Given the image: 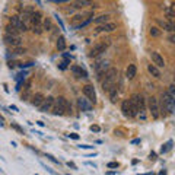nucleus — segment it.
<instances>
[{
    "instance_id": "nucleus-1",
    "label": "nucleus",
    "mask_w": 175,
    "mask_h": 175,
    "mask_svg": "<svg viewBox=\"0 0 175 175\" xmlns=\"http://www.w3.org/2000/svg\"><path fill=\"white\" fill-rule=\"evenodd\" d=\"M105 77L102 81V90L104 92H108L113 86H115V82H117V77H118V70L115 67H108V70L104 73Z\"/></svg>"
},
{
    "instance_id": "nucleus-2",
    "label": "nucleus",
    "mask_w": 175,
    "mask_h": 175,
    "mask_svg": "<svg viewBox=\"0 0 175 175\" xmlns=\"http://www.w3.org/2000/svg\"><path fill=\"white\" fill-rule=\"evenodd\" d=\"M162 104L165 105L168 114L174 113V96H172L169 92H163V94H162Z\"/></svg>"
},
{
    "instance_id": "nucleus-3",
    "label": "nucleus",
    "mask_w": 175,
    "mask_h": 175,
    "mask_svg": "<svg viewBox=\"0 0 175 175\" xmlns=\"http://www.w3.org/2000/svg\"><path fill=\"white\" fill-rule=\"evenodd\" d=\"M147 105H149V111H150L152 117H153V118H159V115H161V114H159V102H158L156 98H155V96H150Z\"/></svg>"
},
{
    "instance_id": "nucleus-4",
    "label": "nucleus",
    "mask_w": 175,
    "mask_h": 175,
    "mask_svg": "<svg viewBox=\"0 0 175 175\" xmlns=\"http://www.w3.org/2000/svg\"><path fill=\"white\" fill-rule=\"evenodd\" d=\"M54 105L58 107L60 109H63V113H70V104L69 101L64 98V96H58V98H54Z\"/></svg>"
},
{
    "instance_id": "nucleus-5",
    "label": "nucleus",
    "mask_w": 175,
    "mask_h": 175,
    "mask_svg": "<svg viewBox=\"0 0 175 175\" xmlns=\"http://www.w3.org/2000/svg\"><path fill=\"white\" fill-rule=\"evenodd\" d=\"M107 47H108V43L95 44L94 47H92V50H90V53H89V57H98V56H101L102 53H105Z\"/></svg>"
},
{
    "instance_id": "nucleus-6",
    "label": "nucleus",
    "mask_w": 175,
    "mask_h": 175,
    "mask_svg": "<svg viewBox=\"0 0 175 175\" xmlns=\"http://www.w3.org/2000/svg\"><path fill=\"white\" fill-rule=\"evenodd\" d=\"M10 25H12L13 28L18 29L19 32H25V31L28 29L26 24H24V22H22V19L19 18V16H12V18H10Z\"/></svg>"
},
{
    "instance_id": "nucleus-7",
    "label": "nucleus",
    "mask_w": 175,
    "mask_h": 175,
    "mask_svg": "<svg viewBox=\"0 0 175 175\" xmlns=\"http://www.w3.org/2000/svg\"><path fill=\"white\" fill-rule=\"evenodd\" d=\"M83 95L86 96V99L89 102H94L96 101V92H95V88L92 85H85L83 86Z\"/></svg>"
},
{
    "instance_id": "nucleus-8",
    "label": "nucleus",
    "mask_w": 175,
    "mask_h": 175,
    "mask_svg": "<svg viewBox=\"0 0 175 175\" xmlns=\"http://www.w3.org/2000/svg\"><path fill=\"white\" fill-rule=\"evenodd\" d=\"M53 105H54V98H53V96H48V98H45V99L41 102V105H39V111L44 113V114L51 113Z\"/></svg>"
},
{
    "instance_id": "nucleus-9",
    "label": "nucleus",
    "mask_w": 175,
    "mask_h": 175,
    "mask_svg": "<svg viewBox=\"0 0 175 175\" xmlns=\"http://www.w3.org/2000/svg\"><path fill=\"white\" fill-rule=\"evenodd\" d=\"M150 60H152V64H155L158 69H161V67H165V60H163V57L156 51H152L150 53Z\"/></svg>"
},
{
    "instance_id": "nucleus-10",
    "label": "nucleus",
    "mask_w": 175,
    "mask_h": 175,
    "mask_svg": "<svg viewBox=\"0 0 175 175\" xmlns=\"http://www.w3.org/2000/svg\"><path fill=\"white\" fill-rule=\"evenodd\" d=\"M92 12H85V13H79V15H75L73 18H71V22H73V25H79L82 24V22H85V21H88V19H92L90 16H92Z\"/></svg>"
},
{
    "instance_id": "nucleus-11",
    "label": "nucleus",
    "mask_w": 175,
    "mask_h": 175,
    "mask_svg": "<svg viewBox=\"0 0 175 175\" xmlns=\"http://www.w3.org/2000/svg\"><path fill=\"white\" fill-rule=\"evenodd\" d=\"M130 102H131L136 108H137V111H145V101H143V96L142 95H133L131 99H130Z\"/></svg>"
},
{
    "instance_id": "nucleus-12",
    "label": "nucleus",
    "mask_w": 175,
    "mask_h": 175,
    "mask_svg": "<svg viewBox=\"0 0 175 175\" xmlns=\"http://www.w3.org/2000/svg\"><path fill=\"white\" fill-rule=\"evenodd\" d=\"M117 29V24L114 22H107V24H102V25H98V28L95 32L99 34V32H113Z\"/></svg>"
},
{
    "instance_id": "nucleus-13",
    "label": "nucleus",
    "mask_w": 175,
    "mask_h": 175,
    "mask_svg": "<svg viewBox=\"0 0 175 175\" xmlns=\"http://www.w3.org/2000/svg\"><path fill=\"white\" fill-rule=\"evenodd\" d=\"M5 41L7 45H12V48H16V47H21V37H12V35H5Z\"/></svg>"
},
{
    "instance_id": "nucleus-14",
    "label": "nucleus",
    "mask_w": 175,
    "mask_h": 175,
    "mask_svg": "<svg viewBox=\"0 0 175 175\" xmlns=\"http://www.w3.org/2000/svg\"><path fill=\"white\" fill-rule=\"evenodd\" d=\"M107 70H108V62H99L95 64V71H96V75L99 76V77L104 75Z\"/></svg>"
},
{
    "instance_id": "nucleus-15",
    "label": "nucleus",
    "mask_w": 175,
    "mask_h": 175,
    "mask_svg": "<svg viewBox=\"0 0 175 175\" xmlns=\"http://www.w3.org/2000/svg\"><path fill=\"white\" fill-rule=\"evenodd\" d=\"M121 111H123V114L126 117H134V114H133V111H131V105H130V101L128 99L123 101V104H121Z\"/></svg>"
},
{
    "instance_id": "nucleus-16",
    "label": "nucleus",
    "mask_w": 175,
    "mask_h": 175,
    "mask_svg": "<svg viewBox=\"0 0 175 175\" xmlns=\"http://www.w3.org/2000/svg\"><path fill=\"white\" fill-rule=\"evenodd\" d=\"M77 107L82 109V111H90L92 109V104L86 98H77Z\"/></svg>"
},
{
    "instance_id": "nucleus-17",
    "label": "nucleus",
    "mask_w": 175,
    "mask_h": 175,
    "mask_svg": "<svg viewBox=\"0 0 175 175\" xmlns=\"http://www.w3.org/2000/svg\"><path fill=\"white\" fill-rule=\"evenodd\" d=\"M70 70L73 71L77 77H88V71H86L83 67H81V66H71Z\"/></svg>"
},
{
    "instance_id": "nucleus-18",
    "label": "nucleus",
    "mask_w": 175,
    "mask_h": 175,
    "mask_svg": "<svg viewBox=\"0 0 175 175\" xmlns=\"http://www.w3.org/2000/svg\"><path fill=\"white\" fill-rule=\"evenodd\" d=\"M94 3H92V0H76V2H73V7L75 9H83V7H86V6H92Z\"/></svg>"
},
{
    "instance_id": "nucleus-19",
    "label": "nucleus",
    "mask_w": 175,
    "mask_h": 175,
    "mask_svg": "<svg viewBox=\"0 0 175 175\" xmlns=\"http://www.w3.org/2000/svg\"><path fill=\"white\" fill-rule=\"evenodd\" d=\"M156 22L159 26H162V28L165 29V31H168V32H172L174 31V25L169 24L168 21H165V19H156Z\"/></svg>"
},
{
    "instance_id": "nucleus-20",
    "label": "nucleus",
    "mask_w": 175,
    "mask_h": 175,
    "mask_svg": "<svg viewBox=\"0 0 175 175\" xmlns=\"http://www.w3.org/2000/svg\"><path fill=\"white\" fill-rule=\"evenodd\" d=\"M136 73H137V67H136V64H128L127 70H126V77H127L128 81H131L133 77L136 76Z\"/></svg>"
},
{
    "instance_id": "nucleus-21",
    "label": "nucleus",
    "mask_w": 175,
    "mask_h": 175,
    "mask_svg": "<svg viewBox=\"0 0 175 175\" xmlns=\"http://www.w3.org/2000/svg\"><path fill=\"white\" fill-rule=\"evenodd\" d=\"M31 22H32V25H41V22H43V15H41V12H32V15H31Z\"/></svg>"
},
{
    "instance_id": "nucleus-22",
    "label": "nucleus",
    "mask_w": 175,
    "mask_h": 175,
    "mask_svg": "<svg viewBox=\"0 0 175 175\" xmlns=\"http://www.w3.org/2000/svg\"><path fill=\"white\" fill-rule=\"evenodd\" d=\"M109 16L108 13H105V15H101V16H98V18H95V19H92L95 24L96 25H102V24H107V22H109Z\"/></svg>"
},
{
    "instance_id": "nucleus-23",
    "label": "nucleus",
    "mask_w": 175,
    "mask_h": 175,
    "mask_svg": "<svg viewBox=\"0 0 175 175\" xmlns=\"http://www.w3.org/2000/svg\"><path fill=\"white\" fill-rule=\"evenodd\" d=\"M108 94H109V101H111L113 104H115V102H117V98H118V89H117V86H113V88L108 90Z\"/></svg>"
},
{
    "instance_id": "nucleus-24",
    "label": "nucleus",
    "mask_w": 175,
    "mask_h": 175,
    "mask_svg": "<svg viewBox=\"0 0 175 175\" xmlns=\"http://www.w3.org/2000/svg\"><path fill=\"white\" fill-rule=\"evenodd\" d=\"M147 70H149V73H150L153 77H156V79L161 77V70H159L155 64H149V66H147Z\"/></svg>"
},
{
    "instance_id": "nucleus-25",
    "label": "nucleus",
    "mask_w": 175,
    "mask_h": 175,
    "mask_svg": "<svg viewBox=\"0 0 175 175\" xmlns=\"http://www.w3.org/2000/svg\"><path fill=\"white\" fill-rule=\"evenodd\" d=\"M43 101H44V96H43V95H41V94H37V95H34V96H32V101H31V102H32V105H35V107H39Z\"/></svg>"
},
{
    "instance_id": "nucleus-26",
    "label": "nucleus",
    "mask_w": 175,
    "mask_h": 175,
    "mask_svg": "<svg viewBox=\"0 0 175 175\" xmlns=\"http://www.w3.org/2000/svg\"><path fill=\"white\" fill-rule=\"evenodd\" d=\"M6 34H7V35H12V37H19V31L16 28H13L10 24L6 26Z\"/></svg>"
},
{
    "instance_id": "nucleus-27",
    "label": "nucleus",
    "mask_w": 175,
    "mask_h": 175,
    "mask_svg": "<svg viewBox=\"0 0 175 175\" xmlns=\"http://www.w3.org/2000/svg\"><path fill=\"white\" fill-rule=\"evenodd\" d=\"M57 50H58V51H64V50H66V39L63 37H60L57 39Z\"/></svg>"
},
{
    "instance_id": "nucleus-28",
    "label": "nucleus",
    "mask_w": 175,
    "mask_h": 175,
    "mask_svg": "<svg viewBox=\"0 0 175 175\" xmlns=\"http://www.w3.org/2000/svg\"><path fill=\"white\" fill-rule=\"evenodd\" d=\"M149 34H150L152 37L158 38V37H161V29L156 28V26H150V29H149Z\"/></svg>"
},
{
    "instance_id": "nucleus-29",
    "label": "nucleus",
    "mask_w": 175,
    "mask_h": 175,
    "mask_svg": "<svg viewBox=\"0 0 175 175\" xmlns=\"http://www.w3.org/2000/svg\"><path fill=\"white\" fill-rule=\"evenodd\" d=\"M41 25H43V31H50L51 29V21H50V18L44 19Z\"/></svg>"
},
{
    "instance_id": "nucleus-30",
    "label": "nucleus",
    "mask_w": 175,
    "mask_h": 175,
    "mask_svg": "<svg viewBox=\"0 0 175 175\" xmlns=\"http://www.w3.org/2000/svg\"><path fill=\"white\" fill-rule=\"evenodd\" d=\"M32 32L37 35L43 34V25H32Z\"/></svg>"
},
{
    "instance_id": "nucleus-31",
    "label": "nucleus",
    "mask_w": 175,
    "mask_h": 175,
    "mask_svg": "<svg viewBox=\"0 0 175 175\" xmlns=\"http://www.w3.org/2000/svg\"><path fill=\"white\" fill-rule=\"evenodd\" d=\"M171 147H172V140H169V142L166 143V145H163V146H162V149H161V152H162V153H166V152L169 150Z\"/></svg>"
},
{
    "instance_id": "nucleus-32",
    "label": "nucleus",
    "mask_w": 175,
    "mask_h": 175,
    "mask_svg": "<svg viewBox=\"0 0 175 175\" xmlns=\"http://www.w3.org/2000/svg\"><path fill=\"white\" fill-rule=\"evenodd\" d=\"M45 156H47L48 159H50V161H53V162H54V163H57V165H60V161H58V159H56V158L53 156V155H50V153H47Z\"/></svg>"
},
{
    "instance_id": "nucleus-33",
    "label": "nucleus",
    "mask_w": 175,
    "mask_h": 175,
    "mask_svg": "<svg viewBox=\"0 0 175 175\" xmlns=\"http://www.w3.org/2000/svg\"><path fill=\"white\" fill-rule=\"evenodd\" d=\"M108 168H118V162H108Z\"/></svg>"
},
{
    "instance_id": "nucleus-34",
    "label": "nucleus",
    "mask_w": 175,
    "mask_h": 175,
    "mask_svg": "<svg viewBox=\"0 0 175 175\" xmlns=\"http://www.w3.org/2000/svg\"><path fill=\"white\" fill-rule=\"evenodd\" d=\"M12 127L15 128V130H16V131H19V133H24V130H22V128L19 127L18 124H15V123H12Z\"/></svg>"
},
{
    "instance_id": "nucleus-35",
    "label": "nucleus",
    "mask_w": 175,
    "mask_h": 175,
    "mask_svg": "<svg viewBox=\"0 0 175 175\" xmlns=\"http://www.w3.org/2000/svg\"><path fill=\"white\" fill-rule=\"evenodd\" d=\"M67 136H69L70 139H75V140L79 139V134H77V133H70V134H67Z\"/></svg>"
},
{
    "instance_id": "nucleus-36",
    "label": "nucleus",
    "mask_w": 175,
    "mask_h": 175,
    "mask_svg": "<svg viewBox=\"0 0 175 175\" xmlns=\"http://www.w3.org/2000/svg\"><path fill=\"white\" fill-rule=\"evenodd\" d=\"M90 130H92V131H95V133H98L101 128H99V126H90Z\"/></svg>"
},
{
    "instance_id": "nucleus-37",
    "label": "nucleus",
    "mask_w": 175,
    "mask_h": 175,
    "mask_svg": "<svg viewBox=\"0 0 175 175\" xmlns=\"http://www.w3.org/2000/svg\"><path fill=\"white\" fill-rule=\"evenodd\" d=\"M67 166H69V168H71V169H77V166H76L73 162H70V161L67 162Z\"/></svg>"
},
{
    "instance_id": "nucleus-38",
    "label": "nucleus",
    "mask_w": 175,
    "mask_h": 175,
    "mask_svg": "<svg viewBox=\"0 0 175 175\" xmlns=\"http://www.w3.org/2000/svg\"><path fill=\"white\" fill-rule=\"evenodd\" d=\"M51 2H54V3H69L70 0H51Z\"/></svg>"
},
{
    "instance_id": "nucleus-39",
    "label": "nucleus",
    "mask_w": 175,
    "mask_h": 175,
    "mask_svg": "<svg viewBox=\"0 0 175 175\" xmlns=\"http://www.w3.org/2000/svg\"><path fill=\"white\" fill-rule=\"evenodd\" d=\"M81 149H94V146H89V145H81Z\"/></svg>"
},
{
    "instance_id": "nucleus-40",
    "label": "nucleus",
    "mask_w": 175,
    "mask_h": 175,
    "mask_svg": "<svg viewBox=\"0 0 175 175\" xmlns=\"http://www.w3.org/2000/svg\"><path fill=\"white\" fill-rule=\"evenodd\" d=\"M168 39H169V43H175V41H174V35H172V34L169 35V38H168Z\"/></svg>"
},
{
    "instance_id": "nucleus-41",
    "label": "nucleus",
    "mask_w": 175,
    "mask_h": 175,
    "mask_svg": "<svg viewBox=\"0 0 175 175\" xmlns=\"http://www.w3.org/2000/svg\"><path fill=\"white\" fill-rule=\"evenodd\" d=\"M155 158H156V153H155V152H152V153H150V159H155Z\"/></svg>"
},
{
    "instance_id": "nucleus-42",
    "label": "nucleus",
    "mask_w": 175,
    "mask_h": 175,
    "mask_svg": "<svg viewBox=\"0 0 175 175\" xmlns=\"http://www.w3.org/2000/svg\"><path fill=\"white\" fill-rule=\"evenodd\" d=\"M37 124L39 126V127H44V123H43V121H37Z\"/></svg>"
},
{
    "instance_id": "nucleus-43",
    "label": "nucleus",
    "mask_w": 175,
    "mask_h": 175,
    "mask_svg": "<svg viewBox=\"0 0 175 175\" xmlns=\"http://www.w3.org/2000/svg\"><path fill=\"white\" fill-rule=\"evenodd\" d=\"M159 175H166V172H165V171H161V172H159Z\"/></svg>"
},
{
    "instance_id": "nucleus-44",
    "label": "nucleus",
    "mask_w": 175,
    "mask_h": 175,
    "mask_svg": "<svg viewBox=\"0 0 175 175\" xmlns=\"http://www.w3.org/2000/svg\"><path fill=\"white\" fill-rule=\"evenodd\" d=\"M139 175H150V174H139Z\"/></svg>"
},
{
    "instance_id": "nucleus-45",
    "label": "nucleus",
    "mask_w": 175,
    "mask_h": 175,
    "mask_svg": "<svg viewBox=\"0 0 175 175\" xmlns=\"http://www.w3.org/2000/svg\"><path fill=\"white\" fill-rule=\"evenodd\" d=\"M35 175H39V174H35Z\"/></svg>"
},
{
    "instance_id": "nucleus-46",
    "label": "nucleus",
    "mask_w": 175,
    "mask_h": 175,
    "mask_svg": "<svg viewBox=\"0 0 175 175\" xmlns=\"http://www.w3.org/2000/svg\"><path fill=\"white\" fill-rule=\"evenodd\" d=\"M67 175H70V174H67Z\"/></svg>"
},
{
    "instance_id": "nucleus-47",
    "label": "nucleus",
    "mask_w": 175,
    "mask_h": 175,
    "mask_svg": "<svg viewBox=\"0 0 175 175\" xmlns=\"http://www.w3.org/2000/svg\"><path fill=\"white\" fill-rule=\"evenodd\" d=\"M0 118H2V117H0Z\"/></svg>"
}]
</instances>
